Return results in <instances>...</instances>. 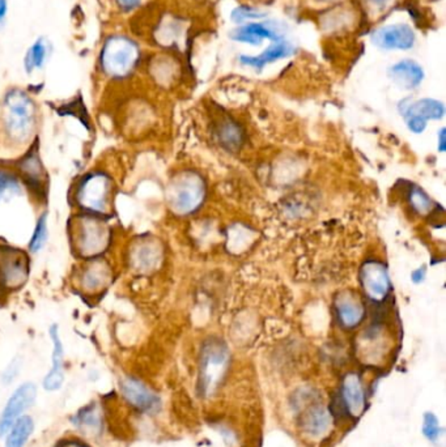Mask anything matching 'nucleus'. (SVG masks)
Segmentation results:
<instances>
[{
    "label": "nucleus",
    "instance_id": "b1692460",
    "mask_svg": "<svg viewBox=\"0 0 446 447\" xmlns=\"http://www.w3.org/2000/svg\"><path fill=\"white\" fill-rule=\"evenodd\" d=\"M219 139L228 149H238L243 141V135L240 127L232 122H224L219 130Z\"/></svg>",
    "mask_w": 446,
    "mask_h": 447
},
{
    "label": "nucleus",
    "instance_id": "2eb2a0df",
    "mask_svg": "<svg viewBox=\"0 0 446 447\" xmlns=\"http://www.w3.org/2000/svg\"><path fill=\"white\" fill-rule=\"evenodd\" d=\"M20 172L25 183L30 187V190L39 195H44L45 191V170L37 149H30L27 155L20 161Z\"/></svg>",
    "mask_w": 446,
    "mask_h": 447
},
{
    "label": "nucleus",
    "instance_id": "7ed1b4c3",
    "mask_svg": "<svg viewBox=\"0 0 446 447\" xmlns=\"http://www.w3.org/2000/svg\"><path fill=\"white\" fill-rule=\"evenodd\" d=\"M112 232L101 216L85 213L75 220L74 246L83 258H94L106 251L110 244Z\"/></svg>",
    "mask_w": 446,
    "mask_h": 447
},
{
    "label": "nucleus",
    "instance_id": "72a5a7b5",
    "mask_svg": "<svg viewBox=\"0 0 446 447\" xmlns=\"http://www.w3.org/2000/svg\"><path fill=\"white\" fill-rule=\"evenodd\" d=\"M424 279H426V270L424 268H419V270L412 272V282L414 283H421Z\"/></svg>",
    "mask_w": 446,
    "mask_h": 447
},
{
    "label": "nucleus",
    "instance_id": "473e14b6",
    "mask_svg": "<svg viewBox=\"0 0 446 447\" xmlns=\"http://www.w3.org/2000/svg\"><path fill=\"white\" fill-rule=\"evenodd\" d=\"M123 11H132L140 4V0H117Z\"/></svg>",
    "mask_w": 446,
    "mask_h": 447
},
{
    "label": "nucleus",
    "instance_id": "aec40b11",
    "mask_svg": "<svg viewBox=\"0 0 446 447\" xmlns=\"http://www.w3.org/2000/svg\"><path fill=\"white\" fill-rule=\"evenodd\" d=\"M161 253L153 242H140L132 247L130 253V265L139 272H149L160 263Z\"/></svg>",
    "mask_w": 446,
    "mask_h": 447
},
{
    "label": "nucleus",
    "instance_id": "bb28decb",
    "mask_svg": "<svg viewBox=\"0 0 446 447\" xmlns=\"http://www.w3.org/2000/svg\"><path fill=\"white\" fill-rule=\"evenodd\" d=\"M20 190L21 187L18 178L6 170H0V201L19 195Z\"/></svg>",
    "mask_w": 446,
    "mask_h": 447
},
{
    "label": "nucleus",
    "instance_id": "423d86ee",
    "mask_svg": "<svg viewBox=\"0 0 446 447\" xmlns=\"http://www.w3.org/2000/svg\"><path fill=\"white\" fill-rule=\"evenodd\" d=\"M228 364V349L222 341H210L205 344L202 356L200 384L205 393H212L219 384Z\"/></svg>",
    "mask_w": 446,
    "mask_h": 447
},
{
    "label": "nucleus",
    "instance_id": "a878e982",
    "mask_svg": "<svg viewBox=\"0 0 446 447\" xmlns=\"http://www.w3.org/2000/svg\"><path fill=\"white\" fill-rule=\"evenodd\" d=\"M409 199L412 208L420 215H427L433 208V201H431L426 192L418 187H412L409 190Z\"/></svg>",
    "mask_w": 446,
    "mask_h": 447
},
{
    "label": "nucleus",
    "instance_id": "4468645a",
    "mask_svg": "<svg viewBox=\"0 0 446 447\" xmlns=\"http://www.w3.org/2000/svg\"><path fill=\"white\" fill-rule=\"evenodd\" d=\"M342 403L347 412L359 419L365 410V393L360 377L355 373L345 375L342 382Z\"/></svg>",
    "mask_w": 446,
    "mask_h": 447
},
{
    "label": "nucleus",
    "instance_id": "c85d7f7f",
    "mask_svg": "<svg viewBox=\"0 0 446 447\" xmlns=\"http://www.w3.org/2000/svg\"><path fill=\"white\" fill-rule=\"evenodd\" d=\"M47 239L46 215H42L38 220L37 225L33 232V236L29 242V248L32 253H37L45 246Z\"/></svg>",
    "mask_w": 446,
    "mask_h": 447
},
{
    "label": "nucleus",
    "instance_id": "f03ea898",
    "mask_svg": "<svg viewBox=\"0 0 446 447\" xmlns=\"http://www.w3.org/2000/svg\"><path fill=\"white\" fill-rule=\"evenodd\" d=\"M114 183L103 172L87 174L77 184L75 199L84 213L103 216L113 210Z\"/></svg>",
    "mask_w": 446,
    "mask_h": 447
},
{
    "label": "nucleus",
    "instance_id": "cd10ccee",
    "mask_svg": "<svg viewBox=\"0 0 446 447\" xmlns=\"http://www.w3.org/2000/svg\"><path fill=\"white\" fill-rule=\"evenodd\" d=\"M75 424L84 429L96 432L101 427V417L96 411V408H84L83 411L79 412V415L75 417Z\"/></svg>",
    "mask_w": 446,
    "mask_h": 447
},
{
    "label": "nucleus",
    "instance_id": "5701e85b",
    "mask_svg": "<svg viewBox=\"0 0 446 447\" xmlns=\"http://www.w3.org/2000/svg\"><path fill=\"white\" fill-rule=\"evenodd\" d=\"M34 430V422L29 416H21L8 430L4 447H25Z\"/></svg>",
    "mask_w": 446,
    "mask_h": 447
},
{
    "label": "nucleus",
    "instance_id": "0eeeda50",
    "mask_svg": "<svg viewBox=\"0 0 446 447\" xmlns=\"http://www.w3.org/2000/svg\"><path fill=\"white\" fill-rule=\"evenodd\" d=\"M37 398L36 384L25 382L11 394L10 399L0 413V437H4L21 415L28 410Z\"/></svg>",
    "mask_w": 446,
    "mask_h": 447
},
{
    "label": "nucleus",
    "instance_id": "6e6552de",
    "mask_svg": "<svg viewBox=\"0 0 446 447\" xmlns=\"http://www.w3.org/2000/svg\"><path fill=\"white\" fill-rule=\"evenodd\" d=\"M360 284L367 297L381 302L390 293L391 282L386 265L378 260L365 262L360 270Z\"/></svg>",
    "mask_w": 446,
    "mask_h": 447
},
{
    "label": "nucleus",
    "instance_id": "412c9836",
    "mask_svg": "<svg viewBox=\"0 0 446 447\" xmlns=\"http://www.w3.org/2000/svg\"><path fill=\"white\" fill-rule=\"evenodd\" d=\"M330 425H331V416L322 405H316L310 408L301 421L302 429L314 439L325 436L330 429Z\"/></svg>",
    "mask_w": 446,
    "mask_h": 447
},
{
    "label": "nucleus",
    "instance_id": "a211bd4d",
    "mask_svg": "<svg viewBox=\"0 0 446 447\" xmlns=\"http://www.w3.org/2000/svg\"><path fill=\"white\" fill-rule=\"evenodd\" d=\"M389 75L393 82L404 89L418 88L424 80V71L420 67V64L409 59H404L398 63L393 64L389 70Z\"/></svg>",
    "mask_w": 446,
    "mask_h": 447
},
{
    "label": "nucleus",
    "instance_id": "6ab92c4d",
    "mask_svg": "<svg viewBox=\"0 0 446 447\" xmlns=\"http://www.w3.org/2000/svg\"><path fill=\"white\" fill-rule=\"evenodd\" d=\"M292 53H293V46L284 39H278L258 56L242 55L240 58V62L243 65H249V67H253V68L260 71L266 64L274 63L275 61L287 58Z\"/></svg>",
    "mask_w": 446,
    "mask_h": 447
},
{
    "label": "nucleus",
    "instance_id": "ddd939ff",
    "mask_svg": "<svg viewBox=\"0 0 446 447\" xmlns=\"http://www.w3.org/2000/svg\"><path fill=\"white\" fill-rule=\"evenodd\" d=\"M50 338L53 341V355H51V369L49 370L44 379V389L47 391H56L65 382V349L59 336L58 326L54 325L50 329Z\"/></svg>",
    "mask_w": 446,
    "mask_h": 447
},
{
    "label": "nucleus",
    "instance_id": "f8f14e48",
    "mask_svg": "<svg viewBox=\"0 0 446 447\" xmlns=\"http://www.w3.org/2000/svg\"><path fill=\"white\" fill-rule=\"evenodd\" d=\"M281 33L283 30H280L279 24L276 23H251L234 29L231 33V38L236 42L258 46L262 39H271L274 42L281 39Z\"/></svg>",
    "mask_w": 446,
    "mask_h": 447
},
{
    "label": "nucleus",
    "instance_id": "c9c22d12",
    "mask_svg": "<svg viewBox=\"0 0 446 447\" xmlns=\"http://www.w3.org/2000/svg\"><path fill=\"white\" fill-rule=\"evenodd\" d=\"M59 447H89L88 445H85L82 441L79 439H71V441H65L62 445Z\"/></svg>",
    "mask_w": 446,
    "mask_h": 447
},
{
    "label": "nucleus",
    "instance_id": "c756f323",
    "mask_svg": "<svg viewBox=\"0 0 446 447\" xmlns=\"http://www.w3.org/2000/svg\"><path fill=\"white\" fill-rule=\"evenodd\" d=\"M267 13L266 12H262L260 9L253 8L249 6H241V7H237L236 9H233L232 21L234 23H243L245 20H251V18H265Z\"/></svg>",
    "mask_w": 446,
    "mask_h": 447
},
{
    "label": "nucleus",
    "instance_id": "393cba45",
    "mask_svg": "<svg viewBox=\"0 0 446 447\" xmlns=\"http://www.w3.org/2000/svg\"><path fill=\"white\" fill-rule=\"evenodd\" d=\"M47 58L46 44L44 42V39H38L32 47L29 49L28 54L25 56V68L27 71L30 73L36 68H41Z\"/></svg>",
    "mask_w": 446,
    "mask_h": 447
},
{
    "label": "nucleus",
    "instance_id": "4be33fe9",
    "mask_svg": "<svg viewBox=\"0 0 446 447\" xmlns=\"http://www.w3.org/2000/svg\"><path fill=\"white\" fill-rule=\"evenodd\" d=\"M445 114V106L441 101L432 100V99H423L418 101L404 110V118L416 117L424 119H441Z\"/></svg>",
    "mask_w": 446,
    "mask_h": 447
},
{
    "label": "nucleus",
    "instance_id": "9b49d317",
    "mask_svg": "<svg viewBox=\"0 0 446 447\" xmlns=\"http://www.w3.org/2000/svg\"><path fill=\"white\" fill-rule=\"evenodd\" d=\"M121 391L123 398L138 411L155 413L160 408L158 395L151 391L139 379L130 377L125 378L121 382Z\"/></svg>",
    "mask_w": 446,
    "mask_h": 447
},
{
    "label": "nucleus",
    "instance_id": "7c9ffc66",
    "mask_svg": "<svg viewBox=\"0 0 446 447\" xmlns=\"http://www.w3.org/2000/svg\"><path fill=\"white\" fill-rule=\"evenodd\" d=\"M423 433L429 441H436L440 437L441 428H440L438 420H437V417L433 413H426L424 415Z\"/></svg>",
    "mask_w": 446,
    "mask_h": 447
},
{
    "label": "nucleus",
    "instance_id": "1a4fd4ad",
    "mask_svg": "<svg viewBox=\"0 0 446 447\" xmlns=\"http://www.w3.org/2000/svg\"><path fill=\"white\" fill-rule=\"evenodd\" d=\"M136 61V47L126 39L112 41L103 56V65L108 73L113 76H125L131 71Z\"/></svg>",
    "mask_w": 446,
    "mask_h": 447
},
{
    "label": "nucleus",
    "instance_id": "9d476101",
    "mask_svg": "<svg viewBox=\"0 0 446 447\" xmlns=\"http://www.w3.org/2000/svg\"><path fill=\"white\" fill-rule=\"evenodd\" d=\"M415 33L407 24H393L374 30L372 42L382 50H409L415 45Z\"/></svg>",
    "mask_w": 446,
    "mask_h": 447
},
{
    "label": "nucleus",
    "instance_id": "f257e3e1",
    "mask_svg": "<svg viewBox=\"0 0 446 447\" xmlns=\"http://www.w3.org/2000/svg\"><path fill=\"white\" fill-rule=\"evenodd\" d=\"M36 126V106L27 93L11 91L4 99L3 127L12 143L29 140Z\"/></svg>",
    "mask_w": 446,
    "mask_h": 447
},
{
    "label": "nucleus",
    "instance_id": "f704fd0d",
    "mask_svg": "<svg viewBox=\"0 0 446 447\" xmlns=\"http://www.w3.org/2000/svg\"><path fill=\"white\" fill-rule=\"evenodd\" d=\"M7 11H8L7 0H0V25H1V24L4 23V20H6Z\"/></svg>",
    "mask_w": 446,
    "mask_h": 447
},
{
    "label": "nucleus",
    "instance_id": "2f4dec72",
    "mask_svg": "<svg viewBox=\"0 0 446 447\" xmlns=\"http://www.w3.org/2000/svg\"><path fill=\"white\" fill-rule=\"evenodd\" d=\"M19 363H16V361H13V363H12V364L8 366V369L6 370V373H4V375H3V378L6 379V382H7V384H8V382H11V381H12V379H13V378L16 377V374H18V372H19Z\"/></svg>",
    "mask_w": 446,
    "mask_h": 447
},
{
    "label": "nucleus",
    "instance_id": "20e7f679",
    "mask_svg": "<svg viewBox=\"0 0 446 447\" xmlns=\"http://www.w3.org/2000/svg\"><path fill=\"white\" fill-rule=\"evenodd\" d=\"M205 198L203 178L196 172H182L167 187V203L177 215H190L199 210Z\"/></svg>",
    "mask_w": 446,
    "mask_h": 447
},
{
    "label": "nucleus",
    "instance_id": "39448f33",
    "mask_svg": "<svg viewBox=\"0 0 446 447\" xmlns=\"http://www.w3.org/2000/svg\"><path fill=\"white\" fill-rule=\"evenodd\" d=\"M29 275V259L15 247H0V288L15 291L23 287Z\"/></svg>",
    "mask_w": 446,
    "mask_h": 447
},
{
    "label": "nucleus",
    "instance_id": "f3484780",
    "mask_svg": "<svg viewBox=\"0 0 446 447\" xmlns=\"http://www.w3.org/2000/svg\"><path fill=\"white\" fill-rule=\"evenodd\" d=\"M112 280V270L103 260H94L85 265L80 275V284L85 292L98 293L103 291Z\"/></svg>",
    "mask_w": 446,
    "mask_h": 447
},
{
    "label": "nucleus",
    "instance_id": "dca6fc26",
    "mask_svg": "<svg viewBox=\"0 0 446 447\" xmlns=\"http://www.w3.org/2000/svg\"><path fill=\"white\" fill-rule=\"evenodd\" d=\"M335 313L340 326L347 329L357 327L364 320V306L362 302L347 293L335 300Z\"/></svg>",
    "mask_w": 446,
    "mask_h": 447
}]
</instances>
